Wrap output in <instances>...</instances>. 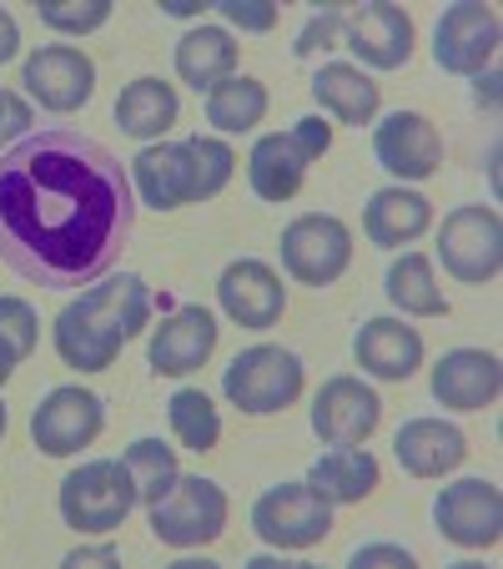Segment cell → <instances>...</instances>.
<instances>
[{
  "mask_svg": "<svg viewBox=\"0 0 503 569\" xmlns=\"http://www.w3.org/2000/svg\"><path fill=\"white\" fill-rule=\"evenodd\" d=\"M137 222L131 172L101 141L46 127L0 151V262L41 288H91Z\"/></svg>",
  "mask_w": 503,
  "mask_h": 569,
  "instance_id": "1",
  "label": "cell"
},
{
  "mask_svg": "<svg viewBox=\"0 0 503 569\" xmlns=\"http://www.w3.org/2000/svg\"><path fill=\"white\" fill-rule=\"evenodd\" d=\"M147 318H151V288L137 272L101 278L56 312V353H61L66 368L101 373V368L117 363V353L131 338H141Z\"/></svg>",
  "mask_w": 503,
  "mask_h": 569,
  "instance_id": "2",
  "label": "cell"
},
{
  "mask_svg": "<svg viewBox=\"0 0 503 569\" xmlns=\"http://www.w3.org/2000/svg\"><path fill=\"white\" fill-rule=\"evenodd\" d=\"M222 393L232 409L252 413V419L282 413L302 398V358L278 343L242 348V353L222 368Z\"/></svg>",
  "mask_w": 503,
  "mask_h": 569,
  "instance_id": "3",
  "label": "cell"
},
{
  "mask_svg": "<svg viewBox=\"0 0 503 569\" xmlns=\"http://www.w3.org/2000/svg\"><path fill=\"white\" fill-rule=\"evenodd\" d=\"M137 509V483L121 459H91L61 479V519L76 535H111Z\"/></svg>",
  "mask_w": 503,
  "mask_h": 569,
  "instance_id": "4",
  "label": "cell"
},
{
  "mask_svg": "<svg viewBox=\"0 0 503 569\" xmlns=\"http://www.w3.org/2000/svg\"><path fill=\"white\" fill-rule=\"evenodd\" d=\"M227 529V489L202 473H182L151 505V535L172 549H202Z\"/></svg>",
  "mask_w": 503,
  "mask_h": 569,
  "instance_id": "5",
  "label": "cell"
},
{
  "mask_svg": "<svg viewBox=\"0 0 503 569\" xmlns=\"http://www.w3.org/2000/svg\"><path fill=\"white\" fill-rule=\"evenodd\" d=\"M353 262V232L332 212H302L282 227V268L302 288H332Z\"/></svg>",
  "mask_w": 503,
  "mask_h": 569,
  "instance_id": "6",
  "label": "cell"
},
{
  "mask_svg": "<svg viewBox=\"0 0 503 569\" xmlns=\"http://www.w3.org/2000/svg\"><path fill=\"white\" fill-rule=\"evenodd\" d=\"M439 258L449 268V278L483 288L499 278L503 268V222L493 207H453L439 227Z\"/></svg>",
  "mask_w": 503,
  "mask_h": 569,
  "instance_id": "7",
  "label": "cell"
},
{
  "mask_svg": "<svg viewBox=\"0 0 503 569\" xmlns=\"http://www.w3.org/2000/svg\"><path fill=\"white\" fill-rule=\"evenodd\" d=\"M252 529L272 549H312L328 539L332 505L312 483H278L252 505Z\"/></svg>",
  "mask_w": 503,
  "mask_h": 569,
  "instance_id": "8",
  "label": "cell"
},
{
  "mask_svg": "<svg viewBox=\"0 0 503 569\" xmlns=\"http://www.w3.org/2000/svg\"><path fill=\"white\" fill-rule=\"evenodd\" d=\"M101 429H107V403L81 383L51 388L31 413V439H36V449L51 453V459L91 449V443L101 439Z\"/></svg>",
  "mask_w": 503,
  "mask_h": 569,
  "instance_id": "9",
  "label": "cell"
},
{
  "mask_svg": "<svg viewBox=\"0 0 503 569\" xmlns=\"http://www.w3.org/2000/svg\"><path fill=\"white\" fill-rule=\"evenodd\" d=\"M499 56V11L479 0H459L439 16L433 31V61L449 76H483Z\"/></svg>",
  "mask_w": 503,
  "mask_h": 569,
  "instance_id": "10",
  "label": "cell"
},
{
  "mask_svg": "<svg viewBox=\"0 0 503 569\" xmlns=\"http://www.w3.org/2000/svg\"><path fill=\"white\" fill-rule=\"evenodd\" d=\"M21 87L41 101L56 117H71L91 101L97 91V61H91L81 46H41V51L26 56L21 66Z\"/></svg>",
  "mask_w": 503,
  "mask_h": 569,
  "instance_id": "11",
  "label": "cell"
},
{
  "mask_svg": "<svg viewBox=\"0 0 503 569\" xmlns=\"http://www.w3.org/2000/svg\"><path fill=\"white\" fill-rule=\"evenodd\" d=\"M433 525L459 549H493L503 539V495L489 479H459L433 499Z\"/></svg>",
  "mask_w": 503,
  "mask_h": 569,
  "instance_id": "12",
  "label": "cell"
},
{
  "mask_svg": "<svg viewBox=\"0 0 503 569\" xmlns=\"http://www.w3.org/2000/svg\"><path fill=\"white\" fill-rule=\"evenodd\" d=\"M378 423H383V398L353 373L328 378L312 398V433L332 449L338 443H368Z\"/></svg>",
  "mask_w": 503,
  "mask_h": 569,
  "instance_id": "13",
  "label": "cell"
},
{
  "mask_svg": "<svg viewBox=\"0 0 503 569\" xmlns=\"http://www.w3.org/2000/svg\"><path fill=\"white\" fill-rule=\"evenodd\" d=\"M217 302H222V312L237 328L262 333V328H278L282 322V312H288V288H282V278L262 258H237V262H227V272L217 278Z\"/></svg>",
  "mask_w": 503,
  "mask_h": 569,
  "instance_id": "14",
  "label": "cell"
},
{
  "mask_svg": "<svg viewBox=\"0 0 503 569\" xmlns=\"http://www.w3.org/2000/svg\"><path fill=\"white\" fill-rule=\"evenodd\" d=\"M373 157L383 172L403 182H423L443 167V137L423 111H393L373 127Z\"/></svg>",
  "mask_w": 503,
  "mask_h": 569,
  "instance_id": "15",
  "label": "cell"
},
{
  "mask_svg": "<svg viewBox=\"0 0 503 569\" xmlns=\"http://www.w3.org/2000/svg\"><path fill=\"white\" fill-rule=\"evenodd\" d=\"M343 36H348V46L363 56V66H373V71H398V66H408L413 41H418L413 16H408L403 6H388V0L353 6V11L343 16Z\"/></svg>",
  "mask_w": 503,
  "mask_h": 569,
  "instance_id": "16",
  "label": "cell"
},
{
  "mask_svg": "<svg viewBox=\"0 0 503 569\" xmlns=\"http://www.w3.org/2000/svg\"><path fill=\"white\" fill-rule=\"evenodd\" d=\"M217 353V318L207 308H172L161 318V328H151L147 358L157 373L187 378Z\"/></svg>",
  "mask_w": 503,
  "mask_h": 569,
  "instance_id": "17",
  "label": "cell"
},
{
  "mask_svg": "<svg viewBox=\"0 0 503 569\" xmlns=\"http://www.w3.org/2000/svg\"><path fill=\"white\" fill-rule=\"evenodd\" d=\"M429 388L443 409L479 413V409H493V403H499L503 368H499V358L483 353V348H453V353H443L439 363H433Z\"/></svg>",
  "mask_w": 503,
  "mask_h": 569,
  "instance_id": "18",
  "label": "cell"
},
{
  "mask_svg": "<svg viewBox=\"0 0 503 569\" xmlns=\"http://www.w3.org/2000/svg\"><path fill=\"white\" fill-rule=\"evenodd\" d=\"M131 192L151 207V212H177V207L197 202V177L187 141H161V147H141L131 161Z\"/></svg>",
  "mask_w": 503,
  "mask_h": 569,
  "instance_id": "19",
  "label": "cell"
},
{
  "mask_svg": "<svg viewBox=\"0 0 503 569\" xmlns=\"http://www.w3.org/2000/svg\"><path fill=\"white\" fill-rule=\"evenodd\" d=\"M353 358L363 373L383 378V383H403L423 368V338L403 318H368L353 338Z\"/></svg>",
  "mask_w": 503,
  "mask_h": 569,
  "instance_id": "20",
  "label": "cell"
},
{
  "mask_svg": "<svg viewBox=\"0 0 503 569\" xmlns=\"http://www.w3.org/2000/svg\"><path fill=\"white\" fill-rule=\"evenodd\" d=\"M393 453L403 463V473H413V479H443V473H453L469 459V439H463L459 423L408 419L393 439Z\"/></svg>",
  "mask_w": 503,
  "mask_h": 569,
  "instance_id": "21",
  "label": "cell"
},
{
  "mask_svg": "<svg viewBox=\"0 0 503 569\" xmlns=\"http://www.w3.org/2000/svg\"><path fill=\"white\" fill-rule=\"evenodd\" d=\"M308 167L312 157L302 151V141L292 131H268L247 157V182H252V192L262 202H292L302 192V182H308Z\"/></svg>",
  "mask_w": 503,
  "mask_h": 569,
  "instance_id": "22",
  "label": "cell"
},
{
  "mask_svg": "<svg viewBox=\"0 0 503 569\" xmlns=\"http://www.w3.org/2000/svg\"><path fill=\"white\" fill-rule=\"evenodd\" d=\"M429 227H433V202L423 192L383 187L363 207V232L373 248H403V242H418Z\"/></svg>",
  "mask_w": 503,
  "mask_h": 569,
  "instance_id": "23",
  "label": "cell"
},
{
  "mask_svg": "<svg viewBox=\"0 0 503 569\" xmlns=\"http://www.w3.org/2000/svg\"><path fill=\"white\" fill-rule=\"evenodd\" d=\"M312 97H318V107L328 111V117L343 121V127H368V121L378 117L383 87H378L368 71H358V66L332 61L312 76Z\"/></svg>",
  "mask_w": 503,
  "mask_h": 569,
  "instance_id": "24",
  "label": "cell"
},
{
  "mask_svg": "<svg viewBox=\"0 0 503 569\" xmlns=\"http://www.w3.org/2000/svg\"><path fill=\"white\" fill-rule=\"evenodd\" d=\"M378 479H383L378 459L368 449H358V443H338L332 453L312 459V469H308V483L328 505H363L378 489Z\"/></svg>",
  "mask_w": 503,
  "mask_h": 569,
  "instance_id": "25",
  "label": "cell"
},
{
  "mask_svg": "<svg viewBox=\"0 0 503 569\" xmlns=\"http://www.w3.org/2000/svg\"><path fill=\"white\" fill-rule=\"evenodd\" d=\"M177 76L202 97V91L222 87L227 76H237V41L222 26H197L177 41Z\"/></svg>",
  "mask_w": 503,
  "mask_h": 569,
  "instance_id": "26",
  "label": "cell"
},
{
  "mask_svg": "<svg viewBox=\"0 0 503 569\" xmlns=\"http://www.w3.org/2000/svg\"><path fill=\"white\" fill-rule=\"evenodd\" d=\"M177 111H182L177 107V87H167L161 76H137L117 97V127L137 141H151L177 127Z\"/></svg>",
  "mask_w": 503,
  "mask_h": 569,
  "instance_id": "27",
  "label": "cell"
},
{
  "mask_svg": "<svg viewBox=\"0 0 503 569\" xmlns=\"http://www.w3.org/2000/svg\"><path fill=\"white\" fill-rule=\"evenodd\" d=\"M388 302L398 312H413V318H449V298H443L439 278H433V262L423 252H403L388 268Z\"/></svg>",
  "mask_w": 503,
  "mask_h": 569,
  "instance_id": "28",
  "label": "cell"
},
{
  "mask_svg": "<svg viewBox=\"0 0 503 569\" xmlns=\"http://www.w3.org/2000/svg\"><path fill=\"white\" fill-rule=\"evenodd\" d=\"M262 117H268V87L258 76H227L222 87L207 91V127L227 131V137L262 127Z\"/></svg>",
  "mask_w": 503,
  "mask_h": 569,
  "instance_id": "29",
  "label": "cell"
},
{
  "mask_svg": "<svg viewBox=\"0 0 503 569\" xmlns=\"http://www.w3.org/2000/svg\"><path fill=\"white\" fill-rule=\"evenodd\" d=\"M167 419H172L177 443H182V449H192V453H212L217 439H222L217 403L202 393V388H177L172 403H167Z\"/></svg>",
  "mask_w": 503,
  "mask_h": 569,
  "instance_id": "30",
  "label": "cell"
},
{
  "mask_svg": "<svg viewBox=\"0 0 503 569\" xmlns=\"http://www.w3.org/2000/svg\"><path fill=\"white\" fill-rule=\"evenodd\" d=\"M121 463L131 469V483H137V505H147V509L182 479V469H177V449L172 443H161V439H137L127 453H121Z\"/></svg>",
  "mask_w": 503,
  "mask_h": 569,
  "instance_id": "31",
  "label": "cell"
},
{
  "mask_svg": "<svg viewBox=\"0 0 503 569\" xmlns=\"http://www.w3.org/2000/svg\"><path fill=\"white\" fill-rule=\"evenodd\" d=\"M187 157H192V177H197V202H212L217 192H227L237 172V151L222 137H187Z\"/></svg>",
  "mask_w": 503,
  "mask_h": 569,
  "instance_id": "32",
  "label": "cell"
},
{
  "mask_svg": "<svg viewBox=\"0 0 503 569\" xmlns=\"http://www.w3.org/2000/svg\"><path fill=\"white\" fill-rule=\"evenodd\" d=\"M36 16L61 36H91L111 21V0H41Z\"/></svg>",
  "mask_w": 503,
  "mask_h": 569,
  "instance_id": "33",
  "label": "cell"
},
{
  "mask_svg": "<svg viewBox=\"0 0 503 569\" xmlns=\"http://www.w3.org/2000/svg\"><path fill=\"white\" fill-rule=\"evenodd\" d=\"M0 338L16 348V358H31L36 353V338H41V318L26 298H0Z\"/></svg>",
  "mask_w": 503,
  "mask_h": 569,
  "instance_id": "34",
  "label": "cell"
},
{
  "mask_svg": "<svg viewBox=\"0 0 503 569\" xmlns=\"http://www.w3.org/2000/svg\"><path fill=\"white\" fill-rule=\"evenodd\" d=\"M343 6H322L318 16H308V26L298 31V41H292V56L298 61H308V56H318V51H332L338 46V36H343Z\"/></svg>",
  "mask_w": 503,
  "mask_h": 569,
  "instance_id": "35",
  "label": "cell"
},
{
  "mask_svg": "<svg viewBox=\"0 0 503 569\" xmlns=\"http://www.w3.org/2000/svg\"><path fill=\"white\" fill-rule=\"evenodd\" d=\"M217 11L242 36H268L272 26H278V6H272V0H217Z\"/></svg>",
  "mask_w": 503,
  "mask_h": 569,
  "instance_id": "36",
  "label": "cell"
},
{
  "mask_svg": "<svg viewBox=\"0 0 503 569\" xmlns=\"http://www.w3.org/2000/svg\"><path fill=\"white\" fill-rule=\"evenodd\" d=\"M21 137H31V107L16 91H0V151L16 147Z\"/></svg>",
  "mask_w": 503,
  "mask_h": 569,
  "instance_id": "37",
  "label": "cell"
},
{
  "mask_svg": "<svg viewBox=\"0 0 503 569\" xmlns=\"http://www.w3.org/2000/svg\"><path fill=\"white\" fill-rule=\"evenodd\" d=\"M292 137H298V141H302V151H308V157L318 161L322 151L332 147V121H328V117H302L298 127H292Z\"/></svg>",
  "mask_w": 503,
  "mask_h": 569,
  "instance_id": "38",
  "label": "cell"
},
{
  "mask_svg": "<svg viewBox=\"0 0 503 569\" xmlns=\"http://www.w3.org/2000/svg\"><path fill=\"white\" fill-rule=\"evenodd\" d=\"M353 565H358V569H368V565L413 569V555H408V549H398V545H368V549H358V555H353Z\"/></svg>",
  "mask_w": 503,
  "mask_h": 569,
  "instance_id": "39",
  "label": "cell"
},
{
  "mask_svg": "<svg viewBox=\"0 0 503 569\" xmlns=\"http://www.w3.org/2000/svg\"><path fill=\"white\" fill-rule=\"evenodd\" d=\"M16 51H21V26L11 11H0V66L16 61Z\"/></svg>",
  "mask_w": 503,
  "mask_h": 569,
  "instance_id": "40",
  "label": "cell"
},
{
  "mask_svg": "<svg viewBox=\"0 0 503 569\" xmlns=\"http://www.w3.org/2000/svg\"><path fill=\"white\" fill-rule=\"evenodd\" d=\"M66 565L81 569V565H117V545H97V549H71Z\"/></svg>",
  "mask_w": 503,
  "mask_h": 569,
  "instance_id": "41",
  "label": "cell"
},
{
  "mask_svg": "<svg viewBox=\"0 0 503 569\" xmlns=\"http://www.w3.org/2000/svg\"><path fill=\"white\" fill-rule=\"evenodd\" d=\"M16 368H21V358H16V348L6 343V338H0V388L11 383V373H16Z\"/></svg>",
  "mask_w": 503,
  "mask_h": 569,
  "instance_id": "42",
  "label": "cell"
},
{
  "mask_svg": "<svg viewBox=\"0 0 503 569\" xmlns=\"http://www.w3.org/2000/svg\"><path fill=\"white\" fill-rule=\"evenodd\" d=\"M161 11L167 16H202L207 0H161Z\"/></svg>",
  "mask_w": 503,
  "mask_h": 569,
  "instance_id": "43",
  "label": "cell"
},
{
  "mask_svg": "<svg viewBox=\"0 0 503 569\" xmlns=\"http://www.w3.org/2000/svg\"><path fill=\"white\" fill-rule=\"evenodd\" d=\"M493 87H499V71H483V76H479V91H473V101H479V107L489 101V107H493Z\"/></svg>",
  "mask_w": 503,
  "mask_h": 569,
  "instance_id": "44",
  "label": "cell"
},
{
  "mask_svg": "<svg viewBox=\"0 0 503 569\" xmlns=\"http://www.w3.org/2000/svg\"><path fill=\"white\" fill-rule=\"evenodd\" d=\"M0 439H6V398H0Z\"/></svg>",
  "mask_w": 503,
  "mask_h": 569,
  "instance_id": "45",
  "label": "cell"
}]
</instances>
